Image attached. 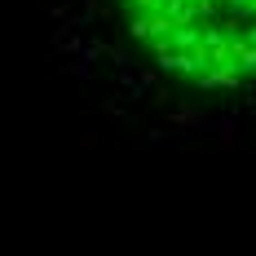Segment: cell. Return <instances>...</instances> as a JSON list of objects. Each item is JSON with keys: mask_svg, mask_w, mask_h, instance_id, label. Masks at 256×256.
<instances>
[{"mask_svg": "<svg viewBox=\"0 0 256 256\" xmlns=\"http://www.w3.org/2000/svg\"><path fill=\"white\" fill-rule=\"evenodd\" d=\"M120 9L168 76L212 93L256 84V0H120Z\"/></svg>", "mask_w": 256, "mask_h": 256, "instance_id": "6da1fadb", "label": "cell"}]
</instances>
